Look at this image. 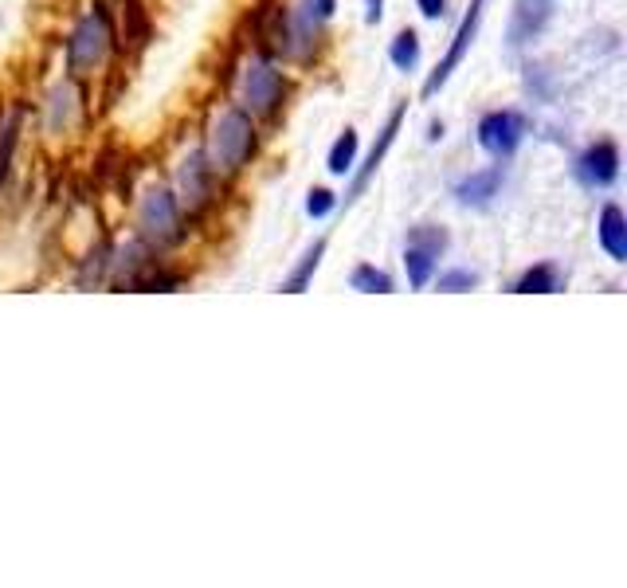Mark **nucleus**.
Here are the masks:
<instances>
[{
    "mask_svg": "<svg viewBox=\"0 0 627 588\" xmlns=\"http://www.w3.org/2000/svg\"><path fill=\"white\" fill-rule=\"evenodd\" d=\"M447 251V232L436 224H420L408 232V248H405V271H408V283L416 286V291H424V286L431 283V275H436L439 267V255Z\"/></svg>",
    "mask_w": 627,
    "mask_h": 588,
    "instance_id": "5",
    "label": "nucleus"
},
{
    "mask_svg": "<svg viewBox=\"0 0 627 588\" xmlns=\"http://www.w3.org/2000/svg\"><path fill=\"white\" fill-rule=\"evenodd\" d=\"M314 9H318L322 12V17H334V9H337V0H314Z\"/></svg>",
    "mask_w": 627,
    "mask_h": 588,
    "instance_id": "25",
    "label": "nucleus"
},
{
    "mask_svg": "<svg viewBox=\"0 0 627 588\" xmlns=\"http://www.w3.org/2000/svg\"><path fill=\"white\" fill-rule=\"evenodd\" d=\"M525 130H530V122H525L522 111H490L487 118L479 122V146L487 149L490 157H514V149L522 146Z\"/></svg>",
    "mask_w": 627,
    "mask_h": 588,
    "instance_id": "6",
    "label": "nucleus"
},
{
    "mask_svg": "<svg viewBox=\"0 0 627 588\" xmlns=\"http://www.w3.org/2000/svg\"><path fill=\"white\" fill-rule=\"evenodd\" d=\"M122 9H126V40L134 52L149 44V17L142 9V0H122Z\"/></svg>",
    "mask_w": 627,
    "mask_h": 588,
    "instance_id": "17",
    "label": "nucleus"
},
{
    "mask_svg": "<svg viewBox=\"0 0 627 588\" xmlns=\"http://www.w3.org/2000/svg\"><path fill=\"white\" fill-rule=\"evenodd\" d=\"M349 286H353V291H362V294H393V279H388L385 271L369 267V263L353 267Z\"/></svg>",
    "mask_w": 627,
    "mask_h": 588,
    "instance_id": "18",
    "label": "nucleus"
},
{
    "mask_svg": "<svg viewBox=\"0 0 627 588\" xmlns=\"http://www.w3.org/2000/svg\"><path fill=\"white\" fill-rule=\"evenodd\" d=\"M255 149H259V130H255V122H251V114L240 111V106H228V111L212 122V130H208V141L200 154L212 165V174H240L243 165L255 157Z\"/></svg>",
    "mask_w": 627,
    "mask_h": 588,
    "instance_id": "1",
    "label": "nucleus"
},
{
    "mask_svg": "<svg viewBox=\"0 0 627 588\" xmlns=\"http://www.w3.org/2000/svg\"><path fill=\"white\" fill-rule=\"evenodd\" d=\"M334 204H337V197L330 189H314L306 197V212L314 220H322V217H330V212H334Z\"/></svg>",
    "mask_w": 627,
    "mask_h": 588,
    "instance_id": "22",
    "label": "nucleus"
},
{
    "mask_svg": "<svg viewBox=\"0 0 627 588\" xmlns=\"http://www.w3.org/2000/svg\"><path fill=\"white\" fill-rule=\"evenodd\" d=\"M243 106H248L251 118H275L279 106L286 98V78L279 75V67L271 60H251L243 67Z\"/></svg>",
    "mask_w": 627,
    "mask_h": 588,
    "instance_id": "4",
    "label": "nucleus"
},
{
    "mask_svg": "<svg viewBox=\"0 0 627 588\" xmlns=\"http://www.w3.org/2000/svg\"><path fill=\"white\" fill-rule=\"evenodd\" d=\"M75 111V91L71 87H55L52 91V126H63Z\"/></svg>",
    "mask_w": 627,
    "mask_h": 588,
    "instance_id": "21",
    "label": "nucleus"
},
{
    "mask_svg": "<svg viewBox=\"0 0 627 588\" xmlns=\"http://www.w3.org/2000/svg\"><path fill=\"white\" fill-rule=\"evenodd\" d=\"M561 286V275L553 263H537V267H530L522 279L514 283L518 294H553Z\"/></svg>",
    "mask_w": 627,
    "mask_h": 588,
    "instance_id": "14",
    "label": "nucleus"
},
{
    "mask_svg": "<svg viewBox=\"0 0 627 588\" xmlns=\"http://www.w3.org/2000/svg\"><path fill=\"white\" fill-rule=\"evenodd\" d=\"M353 161H357V134L345 130L342 138L334 141V149H330V174L334 177H345L353 169Z\"/></svg>",
    "mask_w": 627,
    "mask_h": 588,
    "instance_id": "19",
    "label": "nucleus"
},
{
    "mask_svg": "<svg viewBox=\"0 0 627 588\" xmlns=\"http://www.w3.org/2000/svg\"><path fill=\"white\" fill-rule=\"evenodd\" d=\"M326 248H330V243H326V240H318V243H314V248L306 251V255H302L299 267H294L291 275L283 279V291H286V294H302V291H306L310 279H314V271H318L322 255H326Z\"/></svg>",
    "mask_w": 627,
    "mask_h": 588,
    "instance_id": "13",
    "label": "nucleus"
},
{
    "mask_svg": "<svg viewBox=\"0 0 627 588\" xmlns=\"http://www.w3.org/2000/svg\"><path fill=\"white\" fill-rule=\"evenodd\" d=\"M499 189H502V165H490V169H482V174L463 177V181L456 185V197H459V204H467V208H487L490 200L499 197Z\"/></svg>",
    "mask_w": 627,
    "mask_h": 588,
    "instance_id": "11",
    "label": "nucleus"
},
{
    "mask_svg": "<svg viewBox=\"0 0 627 588\" xmlns=\"http://www.w3.org/2000/svg\"><path fill=\"white\" fill-rule=\"evenodd\" d=\"M474 286H479V275H474V271H443V275H439V291H447V294L474 291Z\"/></svg>",
    "mask_w": 627,
    "mask_h": 588,
    "instance_id": "20",
    "label": "nucleus"
},
{
    "mask_svg": "<svg viewBox=\"0 0 627 588\" xmlns=\"http://www.w3.org/2000/svg\"><path fill=\"white\" fill-rule=\"evenodd\" d=\"M576 177L588 185V189H608L619 177V149L616 141H596L585 154L576 157Z\"/></svg>",
    "mask_w": 627,
    "mask_h": 588,
    "instance_id": "9",
    "label": "nucleus"
},
{
    "mask_svg": "<svg viewBox=\"0 0 627 588\" xmlns=\"http://www.w3.org/2000/svg\"><path fill=\"white\" fill-rule=\"evenodd\" d=\"M416 9H420L428 20H443V12H447V0H416Z\"/></svg>",
    "mask_w": 627,
    "mask_h": 588,
    "instance_id": "23",
    "label": "nucleus"
},
{
    "mask_svg": "<svg viewBox=\"0 0 627 588\" xmlns=\"http://www.w3.org/2000/svg\"><path fill=\"white\" fill-rule=\"evenodd\" d=\"M111 20H106L103 4H98L95 12H86L83 20L75 24V32H71L67 40V67L75 71V75H86V71H95L98 63L106 60V52H111Z\"/></svg>",
    "mask_w": 627,
    "mask_h": 588,
    "instance_id": "3",
    "label": "nucleus"
},
{
    "mask_svg": "<svg viewBox=\"0 0 627 588\" xmlns=\"http://www.w3.org/2000/svg\"><path fill=\"white\" fill-rule=\"evenodd\" d=\"M216 192V174L212 165L205 161V154H192L181 161V174H177V204L189 208V212H205L212 204Z\"/></svg>",
    "mask_w": 627,
    "mask_h": 588,
    "instance_id": "8",
    "label": "nucleus"
},
{
    "mask_svg": "<svg viewBox=\"0 0 627 588\" xmlns=\"http://www.w3.org/2000/svg\"><path fill=\"white\" fill-rule=\"evenodd\" d=\"M138 235L149 248H169L185 235L181 228V204L169 189H149L138 200Z\"/></svg>",
    "mask_w": 627,
    "mask_h": 588,
    "instance_id": "2",
    "label": "nucleus"
},
{
    "mask_svg": "<svg viewBox=\"0 0 627 588\" xmlns=\"http://www.w3.org/2000/svg\"><path fill=\"white\" fill-rule=\"evenodd\" d=\"M380 17H385V0H365V20L377 24Z\"/></svg>",
    "mask_w": 627,
    "mask_h": 588,
    "instance_id": "24",
    "label": "nucleus"
},
{
    "mask_svg": "<svg viewBox=\"0 0 627 588\" xmlns=\"http://www.w3.org/2000/svg\"><path fill=\"white\" fill-rule=\"evenodd\" d=\"M388 60H393L396 71H416V63H420V35L412 28L396 32L393 48H388Z\"/></svg>",
    "mask_w": 627,
    "mask_h": 588,
    "instance_id": "15",
    "label": "nucleus"
},
{
    "mask_svg": "<svg viewBox=\"0 0 627 588\" xmlns=\"http://www.w3.org/2000/svg\"><path fill=\"white\" fill-rule=\"evenodd\" d=\"M400 122H405V106H396L393 114H388V122H385V130H380V138H377V146L369 149V157H365V165L357 169V177H353V185H349V192H345V204H353V200L362 197L365 192V185L377 177V169H380V161H385V154L393 149V141H396V134H400Z\"/></svg>",
    "mask_w": 627,
    "mask_h": 588,
    "instance_id": "10",
    "label": "nucleus"
},
{
    "mask_svg": "<svg viewBox=\"0 0 627 588\" xmlns=\"http://www.w3.org/2000/svg\"><path fill=\"white\" fill-rule=\"evenodd\" d=\"M482 4H487V0H471V9H467V17H463V24H459L456 40H451V48H447V55H443V60H439V67L428 75V83H424V91H420L424 98H436L439 91H443L447 78L456 75V67H459V63H463L467 48H471V44H474V35H479Z\"/></svg>",
    "mask_w": 627,
    "mask_h": 588,
    "instance_id": "7",
    "label": "nucleus"
},
{
    "mask_svg": "<svg viewBox=\"0 0 627 588\" xmlns=\"http://www.w3.org/2000/svg\"><path fill=\"white\" fill-rule=\"evenodd\" d=\"M600 248L608 251L612 260L624 263L627 260V217H624V208L619 204H604L600 212Z\"/></svg>",
    "mask_w": 627,
    "mask_h": 588,
    "instance_id": "12",
    "label": "nucleus"
},
{
    "mask_svg": "<svg viewBox=\"0 0 627 588\" xmlns=\"http://www.w3.org/2000/svg\"><path fill=\"white\" fill-rule=\"evenodd\" d=\"M20 126H24V111H12L0 126V185L9 177L12 169V154H17V141H20Z\"/></svg>",
    "mask_w": 627,
    "mask_h": 588,
    "instance_id": "16",
    "label": "nucleus"
}]
</instances>
